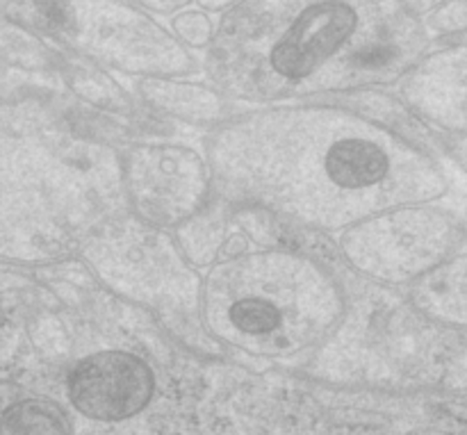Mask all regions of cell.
<instances>
[{
	"instance_id": "cell-9",
	"label": "cell",
	"mask_w": 467,
	"mask_h": 435,
	"mask_svg": "<svg viewBox=\"0 0 467 435\" xmlns=\"http://www.w3.org/2000/svg\"><path fill=\"white\" fill-rule=\"evenodd\" d=\"M135 7L144 9V12H155V14H171L178 12V9L185 7L192 0H128Z\"/></svg>"
},
{
	"instance_id": "cell-4",
	"label": "cell",
	"mask_w": 467,
	"mask_h": 435,
	"mask_svg": "<svg viewBox=\"0 0 467 435\" xmlns=\"http://www.w3.org/2000/svg\"><path fill=\"white\" fill-rule=\"evenodd\" d=\"M420 76L429 80V91L445 94L447 121L467 130V44L431 55Z\"/></svg>"
},
{
	"instance_id": "cell-2",
	"label": "cell",
	"mask_w": 467,
	"mask_h": 435,
	"mask_svg": "<svg viewBox=\"0 0 467 435\" xmlns=\"http://www.w3.org/2000/svg\"><path fill=\"white\" fill-rule=\"evenodd\" d=\"M5 18L128 68L190 62L176 35L128 0H5Z\"/></svg>"
},
{
	"instance_id": "cell-10",
	"label": "cell",
	"mask_w": 467,
	"mask_h": 435,
	"mask_svg": "<svg viewBox=\"0 0 467 435\" xmlns=\"http://www.w3.org/2000/svg\"><path fill=\"white\" fill-rule=\"evenodd\" d=\"M401 3H404V7L409 9L415 18H420V21H427V18L431 16V14L441 7V5H445L447 0H401Z\"/></svg>"
},
{
	"instance_id": "cell-1",
	"label": "cell",
	"mask_w": 467,
	"mask_h": 435,
	"mask_svg": "<svg viewBox=\"0 0 467 435\" xmlns=\"http://www.w3.org/2000/svg\"><path fill=\"white\" fill-rule=\"evenodd\" d=\"M427 44L401 0H242L219 21L210 62L240 85L324 89L390 80Z\"/></svg>"
},
{
	"instance_id": "cell-3",
	"label": "cell",
	"mask_w": 467,
	"mask_h": 435,
	"mask_svg": "<svg viewBox=\"0 0 467 435\" xmlns=\"http://www.w3.org/2000/svg\"><path fill=\"white\" fill-rule=\"evenodd\" d=\"M153 395L149 365L126 351H100L80 360L68 377V397L82 415L121 422L146 409Z\"/></svg>"
},
{
	"instance_id": "cell-7",
	"label": "cell",
	"mask_w": 467,
	"mask_h": 435,
	"mask_svg": "<svg viewBox=\"0 0 467 435\" xmlns=\"http://www.w3.org/2000/svg\"><path fill=\"white\" fill-rule=\"evenodd\" d=\"M173 32L182 46H208L214 41L217 26L201 9H185L173 18Z\"/></svg>"
},
{
	"instance_id": "cell-6",
	"label": "cell",
	"mask_w": 467,
	"mask_h": 435,
	"mask_svg": "<svg viewBox=\"0 0 467 435\" xmlns=\"http://www.w3.org/2000/svg\"><path fill=\"white\" fill-rule=\"evenodd\" d=\"M231 324L244 336H267L281 326V310L267 299L246 296L235 301L228 310Z\"/></svg>"
},
{
	"instance_id": "cell-8",
	"label": "cell",
	"mask_w": 467,
	"mask_h": 435,
	"mask_svg": "<svg viewBox=\"0 0 467 435\" xmlns=\"http://www.w3.org/2000/svg\"><path fill=\"white\" fill-rule=\"evenodd\" d=\"M424 26L441 36L467 35V0H447L424 21Z\"/></svg>"
},
{
	"instance_id": "cell-11",
	"label": "cell",
	"mask_w": 467,
	"mask_h": 435,
	"mask_svg": "<svg viewBox=\"0 0 467 435\" xmlns=\"http://www.w3.org/2000/svg\"><path fill=\"white\" fill-rule=\"evenodd\" d=\"M242 0H199V5L203 9H208V12H231L235 5H240Z\"/></svg>"
},
{
	"instance_id": "cell-5",
	"label": "cell",
	"mask_w": 467,
	"mask_h": 435,
	"mask_svg": "<svg viewBox=\"0 0 467 435\" xmlns=\"http://www.w3.org/2000/svg\"><path fill=\"white\" fill-rule=\"evenodd\" d=\"M5 435H71V422L48 399H23L9 406L3 418Z\"/></svg>"
}]
</instances>
